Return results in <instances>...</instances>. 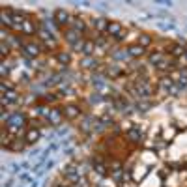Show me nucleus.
<instances>
[{"instance_id":"1","label":"nucleus","mask_w":187,"mask_h":187,"mask_svg":"<svg viewBox=\"0 0 187 187\" xmlns=\"http://www.w3.org/2000/svg\"><path fill=\"white\" fill-rule=\"evenodd\" d=\"M6 122L9 125V131H11V133H17V131L23 129V125H24V116H23V112H13V114L8 116Z\"/></svg>"},{"instance_id":"2","label":"nucleus","mask_w":187,"mask_h":187,"mask_svg":"<svg viewBox=\"0 0 187 187\" xmlns=\"http://www.w3.org/2000/svg\"><path fill=\"white\" fill-rule=\"evenodd\" d=\"M54 21L58 24H68V21H69L68 11H65V9H56V11H54Z\"/></svg>"},{"instance_id":"3","label":"nucleus","mask_w":187,"mask_h":187,"mask_svg":"<svg viewBox=\"0 0 187 187\" xmlns=\"http://www.w3.org/2000/svg\"><path fill=\"white\" fill-rule=\"evenodd\" d=\"M23 53H26L28 56H38V54H39V47L36 43H26V45H23Z\"/></svg>"},{"instance_id":"4","label":"nucleus","mask_w":187,"mask_h":187,"mask_svg":"<svg viewBox=\"0 0 187 187\" xmlns=\"http://www.w3.org/2000/svg\"><path fill=\"white\" fill-rule=\"evenodd\" d=\"M39 139V131L38 129H28L26 131V137H24V142H36V140Z\"/></svg>"},{"instance_id":"5","label":"nucleus","mask_w":187,"mask_h":187,"mask_svg":"<svg viewBox=\"0 0 187 187\" xmlns=\"http://www.w3.org/2000/svg\"><path fill=\"white\" fill-rule=\"evenodd\" d=\"M79 112H80V109L77 105H68V107H65V116H68V118H77Z\"/></svg>"},{"instance_id":"6","label":"nucleus","mask_w":187,"mask_h":187,"mask_svg":"<svg viewBox=\"0 0 187 187\" xmlns=\"http://www.w3.org/2000/svg\"><path fill=\"white\" fill-rule=\"evenodd\" d=\"M129 56H142L144 54V47H140V45H133V47H129Z\"/></svg>"},{"instance_id":"7","label":"nucleus","mask_w":187,"mask_h":187,"mask_svg":"<svg viewBox=\"0 0 187 187\" xmlns=\"http://www.w3.org/2000/svg\"><path fill=\"white\" fill-rule=\"evenodd\" d=\"M107 32L109 34H116V36H118V34L122 32V24H120V23H109Z\"/></svg>"},{"instance_id":"8","label":"nucleus","mask_w":187,"mask_h":187,"mask_svg":"<svg viewBox=\"0 0 187 187\" xmlns=\"http://www.w3.org/2000/svg\"><path fill=\"white\" fill-rule=\"evenodd\" d=\"M15 99H17V94H15L13 90H11V92H6V94H4V97H2V103H4V105H6V103H13Z\"/></svg>"},{"instance_id":"9","label":"nucleus","mask_w":187,"mask_h":187,"mask_svg":"<svg viewBox=\"0 0 187 187\" xmlns=\"http://www.w3.org/2000/svg\"><path fill=\"white\" fill-rule=\"evenodd\" d=\"M49 120H50L53 124H60V120H62L60 110H50V112H49Z\"/></svg>"},{"instance_id":"10","label":"nucleus","mask_w":187,"mask_h":187,"mask_svg":"<svg viewBox=\"0 0 187 187\" xmlns=\"http://www.w3.org/2000/svg\"><path fill=\"white\" fill-rule=\"evenodd\" d=\"M43 28L49 30V32H54V30H56V21H53V19H47V21H43Z\"/></svg>"},{"instance_id":"11","label":"nucleus","mask_w":187,"mask_h":187,"mask_svg":"<svg viewBox=\"0 0 187 187\" xmlns=\"http://www.w3.org/2000/svg\"><path fill=\"white\" fill-rule=\"evenodd\" d=\"M65 39H68L71 45H75V43L79 41V39H77V32H75V30H69V32H65Z\"/></svg>"},{"instance_id":"12","label":"nucleus","mask_w":187,"mask_h":187,"mask_svg":"<svg viewBox=\"0 0 187 187\" xmlns=\"http://www.w3.org/2000/svg\"><path fill=\"white\" fill-rule=\"evenodd\" d=\"M94 26L95 28H99V30H107V21H105V19H94Z\"/></svg>"},{"instance_id":"13","label":"nucleus","mask_w":187,"mask_h":187,"mask_svg":"<svg viewBox=\"0 0 187 187\" xmlns=\"http://www.w3.org/2000/svg\"><path fill=\"white\" fill-rule=\"evenodd\" d=\"M139 92L146 97V95H150V94H151V90H150V86H148L146 82H142V84H139Z\"/></svg>"},{"instance_id":"14","label":"nucleus","mask_w":187,"mask_h":187,"mask_svg":"<svg viewBox=\"0 0 187 187\" xmlns=\"http://www.w3.org/2000/svg\"><path fill=\"white\" fill-rule=\"evenodd\" d=\"M82 53L86 54V56H90V54L94 53V43H92V41H86V43H84V49H82Z\"/></svg>"},{"instance_id":"15","label":"nucleus","mask_w":187,"mask_h":187,"mask_svg":"<svg viewBox=\"0 0 187 187\" xmlns=\"http://www.w3.org/2000/svg\"><path fill=\"white\" fill-rule=\"evenodd\" d=\"M150 43H151V38L150 36H146V34H144V36H140V39H139L140 47H146V45H150Z\"/></svg>"},{"instance_id":"16","label":"nucleus","mask_w":187,"mask_h":187,"mask_svg":"<svg viewBox=\"0 0 187 187\" xmlns=\"http://www.w3.org/2000/svg\"><path fill=\"white\" fill-rule=\"evenodd\" d=\"M9 150H13V151H21V150H23V142H21V140H15L13 144H9Z\"/></svg>"},{"instance_id":"17","label":"nucleus","mask_w":187,"mask_h":187,"mask_svg":"<svg viewBox=\"0 0 187 187\" xmlns=\"http://www.w3.org/2000/svg\"><path fill=\"white\" fill-rule=\"evenodd\" d=\"M75 32H80V30H84V23L80 21V19H75Z\"/></svg>"},{"instance_id":"18","label":"nucleus","mask_w":187,"mask_h":187,"mask_svg":"<svg viewBox=\"0 0 187 187\" xmlns=\"http://www.w3.org/2000/svg\"><path fill=\"white\" fill-rule=\"evenodd\" d=\"M58 60H60L62 64H69V54H68V53H60V54H58Z\"/></svg>"},{"instance_id":"19","label":"nucleus","mask_w":187,"mask_h":187,"mask_svg":"<svg viewBox=\"0 0 187 187\" xmlns=\"http://www.w3.org/2000/svg\"><path fill=\"white\" fill-rule=\"evenodd\" d=\"M23 30L26 34H32L34 32V26H32V23H23Z\"/></svg>"},{"instance_id":"20","label":"nucleus","mask_w":187,"mask_h":187,"mask_svg":"<svg viewBox=\"0 0 187 187\" xmlns=\"http://www.w3.org/2000/svg\"><path fill=\"white\" fill-rule=\"evenodd\" d=\"M159 60H161V54H159V53H154V54L150 56V62H151V64H157Z\"/></svg>"},{"instance_id":"21","label":"nucleus","mask_w":187,"mask_h":187,"mask_svg":"<svg viewBox=\"0 0 187 187\" xmlns=\"http://www.w3.org/2000/svg\"><path fill=\"white\" fill-rule=\"evenodd\" d=\"M2 21H4V24H11V21H13V17H9V15H6V13H2Z\"/></svg>"},{"instance_id":"22","label":"nucleus","mask_w":187,"mask_h":187,"mask_svg":"<svg viewBox=\"0 0 187 187\" xmlns=\"http://www.w3.org/2000/svg\"><path fill=\"white\" fill-rule=\"evenodd\" d=\"M84 43H86V41H82V39H79V41L75 43V45H73V49H77V50H80V49H84Z\"/></svg>"},{"instance_id":"23","label":"nucleus","mask_w":187,"mask_h":187,"mask_svg":"<svg viewBox=\"0 0 187 187\" xmlns=\"http://www.w3.org/2000/svg\"><path fill=\"white\" fill-rule=\"evenodd\" d=\"M90 103H101V95H92Z\"/></svg>"},{"instance_id":"24","label":"nucleus","mask_w":187,"mask_h":187,"mask_svg":"<svg viewBox=\"0 0 187 187\" xmlns=\"http://www.w3.org/2000/svg\"><path fill=\"white\" fill-rule=\"evenodd\" d=\"M129 137L133 139V140H139V133H137V131H131V133H129Z\"/></svg>"},{"instance_id":"25","label":"nucleus","mask_w":187,"mask_h":187,"mask_svg":"<svg viewBox=\"0 0 187 187\" xmlns=\"http://www.w3.org/2000/svg\"><path fill=\"white\" fill-rule=\"evenodd\" d=\"M174 54H176V56H180V54H183V49H181V47H176V49H174Z\"/></svg>"},{"instance_id":"26","label":"nucleus","mask_w":187,"mask_h":187,"mask_svg":"<svg viewBox=\"0 0 187 187\" xmlns=\"http://www.w3.org/2000/svg\"><path fill=\"white\" fill-rule=\"evenodd\" d=\"M82 65H94V60H90V58H86V60H84V62H82Z\"/></svg>"},{"instance_id":"27","label":"nucleus","mask_w":187,"mask_h":187,"mask_svg":"<svg viewBox=\"0 0 187 187\" xmlns=\"http://www.w3.org/2000/svg\"><path fill=\"white\" fill-rule=\"evenodd\" d=\"M170 84H172V80H169V79H165V80H163V86H166V88H170Z\"/></svg>"},{"instance_id":"28","label":"nucleus","mask_w":187,"mask_h":187,"mask_svg":"<svg viewBox=\"0 0 187 187\" xmlns=\"http://www.w3.org/2000/svg\"><path fill=\"white\" fill-rule=\"evenodd\" d=\"M9 71V69H8V65H2V75H6Z\"/></svg>"},{"instance_id":"29","label":"nucleus","mask_w":187,"mask_h":187,"mask_svg":"<svg viewBox=\"0 0 187 187\" xmlns=\"http://www.w3.org/2000/svg\"><path fill=\"white\" fill-rule=\"evenodd\" d=\"M56 187H64V185H56Z\"/></svg>"},{"instance_id":"30","label":"nucleus","mask_w":187,"mask_h":187,"mask_svg":"<svg viewBox=\"0 0 187 187\" xmlns=\"http://www.w3.org/2000/svg\"><path fill=\"white\" fill-rule=\"evenodd\" d=\"M185 56H187V50H185Z\"/></svg>"}]
</instances>
